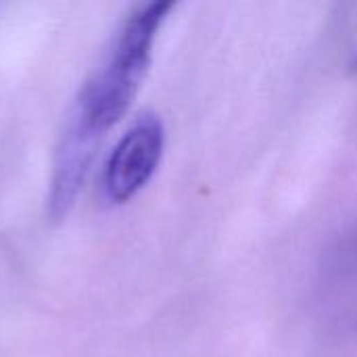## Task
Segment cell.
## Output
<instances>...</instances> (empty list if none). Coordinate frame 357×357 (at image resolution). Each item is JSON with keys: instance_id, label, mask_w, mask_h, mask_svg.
<instances>
[{"instance_id": "3957f363", "label": "cell", "mask_w": 357, "mask_h": 357, "mask_svg": "<svg viewBox=\"0 0 357 357\" xmlns=\"http://www.w3.org/2000/svg\"><path fill=\"white\" fill-rule=\"evenodd\" d=\"M354 71H357V54L356 59H354Z\"/></svg>"}, {"instance_id": "7a4b0ae2", "label": "cell", "mask_w": 357, "mask_h": 357, "mask_svg": "<svg viewBox=\"0 0 357 357\" xmlns=\"http://www.w3.org/2000/svg\"><path fill=\"white\" fill-rule=\"evenodd\" d=\"M165 149V128L155 113L140 115L111 151L102 172V192L113 205L132 201L155 176Z\"/></svg>"}, {"instance_id": "6da1fadb", "label": "cell", "mask_w": 357, "mask_h": 357, "mask_svg": "<svg viewBox=\"0 0 357 357\" xmlns=\"http://www.w3.org/2000/svg\"><path fill=\"white\" fill-rule=\"evenodd\" d=\"M174 2L155 0L123 21L107 61L84 84L59 136L48 190L50 220H63L86 182L102 138L130 111L149 73L153 48Z\"/></svg>"}]
</instances>
